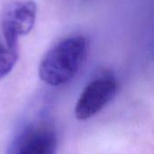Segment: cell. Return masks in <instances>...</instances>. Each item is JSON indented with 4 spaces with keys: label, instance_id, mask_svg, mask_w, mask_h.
<instances>
[{
    "label": "cell",
    "instance_id": "cell-1",
    "mask_svg": "<svg viewBox=\"0 0 154 154\" xmlns=\"http://www.w3.org/2000/svg\"><path fill=\"white\" fill-rule=\"evenodd\" d=\"M88 51L87 39L82 35L66 37L51 48L42 58L39 76L51 86L71 81L81 67Z\"/></svg>",
    "mask_w": 154,
    "mask_h": 154
},
{
    "label": "cell",
    "instance_id": "cell-2",
    "mask_svg": "<svg viewBox=\"0 0 154 154\" xmlns=\"http://www.w3.org/2000/svg\"><path fill=\"white\" fill-rule=\"evenodd\" d=\"M37 15V5L32 0L16 1L9 4L1 17V27L5 41L14 48H18V40L33 28Z\"/></svg>",
    "mask_w": 154,
    "mask_h": 154
},
{
    "label": "cell",
    "instance_id": "cell-3",
    "mask_svg": "<svg viewBox=\"0 0 154 154\" xmlns=\"http://www.w3.org/2000/svg\"><path fill=\"white\" fill-rule=\"evenodd\" d=\"M117 91L116 81L110 76H103L91 81L81 93L75 106V116L85 121L100 112L113 100Z\"/></svg>",
    "mask_w": 154,
    "mask_h": 154
},
{
    "label": "cell",
    "instance_id": "cell-4",
    "mask_svg": "<svg viewBox=\"0 0 154 154\" xmlns=\"http://www.w3.org/2000/svg\"><path fill=\"white\" fill-rule=\"evenodd\" d=\"M57 139L54 130L48 125L29 127L18 138L13 154H55Z\"/></svg>",
    "mask_w": 154,
    "mask_h": 154
},
{
    "label": "cell",
    "instance_id": "cell-5",
    "mask_svg": "<svg viewBox=\"0 0 154 154\" xmlns=\"http://www.w3.org/2000/svg\"><path fill=\"white\" fill-rule=\"evenodd\" d=\"M18 58V48L11 47L5 39L0 38V80L14 68Z\"/></svg>",
    "mask_w": 154,
    "mask_h": 154
}]
</instances>
